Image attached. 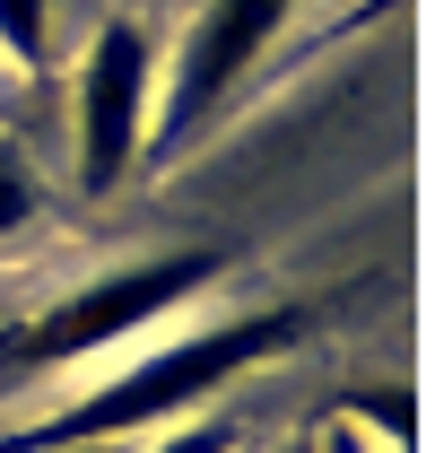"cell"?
<instances>
[{
  "mask_svg": "<svg viewBox=\"0 0 435 453\" xmlns=\"http://www.w3.org/2000/svg\"><path fill=\"white\" fill-rule=\"evenodd\" d=\"M305 340V314L296 305H262V314H226V323H201V332L165 340L149 357L113 366L105 384L70 393L53 418L0 436V453H70V445H113V436H140V427H183V410L218 401L226 384H244L253 366H271Z\"/></svg>",
  "mask_w": 435,
  "mask_h": 453,
  "instance_id": "1",
  "label": "cell"
},
{
  "mask_svg": "<svg viewBox=\"0 0 435 453\" xmlns=\"http://www.w3.org/2000/svg\"><path fill=\"white\" fill-rule=\"evenodd\" d=\"M226 280V253L210 244H192V253H149V262H122L105 280L70 288L61 305L44 314H27L18 332L0 340V375H53V366H79V357H96L113 340H140L149 323L165 314H183L201 288Z\"/></svg>",
  "mask_w": 435,
  "mask_h": 453,
  "instance_id": "2",
  "label": "cell"
},
{
  "mask_svg": "<svg viewBox=\"0 0 435 453\" xmlns=\"http://www.w3.org/2000/svg\"><path fill=\"white\" fill-rule=\"evenodd\" d=\"M149 113H157V44H149V27L113 18L105 35L88 44V61H79V113H70L79 183L88 192H113L122 174L140 166Z\"/></svg>",
  "mask_w": 435,
  "mask_h": 453,
  "instance_id": "3",
  "label": "cell"
},
{
  "mask_svg": "<svg viewBox=\"0 0 435 453\" xmlns=\"http://www.w3.org/2000/svg\"><path fill=\"white\" fill-rule=\"evenodd\" d=\"M296 9H305V0H210V9L192 18L183 53H174V79H165V105L149 113V131H157L165 149L192 140V131H201V122H210L244 79H253V61L287 35Z\"/></svg>",
  "mask_w": 435,
  "mask_h": 453,
  "instance_id": "4",
  "label": "cell"
},
{
  "mask_svg": "<svg viewBox=\"0 0 435 453\" xmlns=\"http://www.w3.org/2000/svg\"><path fill=\"white\" fill-rule=\"evenodd\" d=\"M340 418L375 453H418V393L409 384H357V393L340 401Z\"/></svg>",
  "mask_w": 435,
  "mask_h": 453,
  "instance_id": "5",
  "label": "cell"
},
{
  "mask_svg": "<svg viewBox=\"0 0 435 453\" xmlns=\"http://www.w3.org/2000/svg\"><path fill=\"white\" fill-rule=\"evenodd\" d=\"M0 53L18 70H44L53 61V0H0Z\"/></svg>",
  "mask_w": 435,
  "mask_h": 453,
  "instance_id": "6",
  "label": "cell"
},
{
  "mask_svg": "<svg viewBox=\"0 0 435 453\" xmlns=\"http://www.w3.org/2000/svg\"><path fill=\"white\" fill-rule=\"evenodd\" d=\"M35 219H44V192H35V174L0 149V244H9V235H27Z\"/></svg>",
  "mask_w": 435,
  "mask_h": 453,
  "instance_id": "7",
  "label": "cell"
},
{
  "mask_svg": "<svg viewBox=\"0 0 435 453\" xmlns=\"http://www.w3.org/2000/svg\"><path fill=\"white\" fill-rule=\"evenodd\" d=\"M157 453H235V427L226 418H201V427H174Z\"/></svg>",
  "mask_w": 435,
  "mask_h": 453,
  "instance_id": "8",
  "label": "cell"
},
{
  "mask_svg": "<svg viewBox=\"0 0 435 453\" xmlns=\"http://www.w3.org/2000/svg\"><path fill=\"white\" fill-rule=\"evenodd\" d=\"M323 453H375V445H366L348 418H331V427H323Z\"/></svg>",
  "mask_w": 435,
  "mask_h": 453,
  "instance_id": "9",
  "label": "cell"
}]
</instances>
